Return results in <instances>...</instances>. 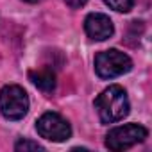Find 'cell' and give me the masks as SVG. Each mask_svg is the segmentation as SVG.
<instances>
[{
  "mask_svg": "<svg viewBox=\"0 0 152 152\" xmlns=\"http://www.w3.org/2000/svg\"><path fill=\"white\" fill-rule=\"evenodd\" d=\"M95 109L102 124H115L129 115V99L122 86H109L95 99Z\"/></svg>",
  "mask_w": 152,
  "mask_h": 152,
  "instance_id": "obj_1",
  "label": "cell"
},
{
  "mask_svg": "<svg viewBox=\"0 0 152 152\" xmlns=\"http://www.w3.org/2000/svg\"><path fill=\"white\" fill-rule=\"evenodd\" d=\"M132 68V61L127 54L111 48L95 56V72L100 79H115Z\"/></svg>",
  "mask_w": 152,
  "mask_h": 152,
  "instance_id": "obj_2",
  "label": "cell"
},
{
  "mask_svg": "<svg viewBox=\"0 0 152 152\" xmlns=\"http://www.w3.org/2000/svg\"><path fill=\"white\" fill-rule=\"evenodd\" d=\"M29 111V97L22 86L9 84L0 90V113L6 120H22Z\"/></svg>",
  "mask_w": 152,
  "mask_h": 152,
  "instance_id": "obj_3",
  "label": "cell"
},
{
  "mask_svg": "<svg viewBox=\"0 0 152 152\" xmlns=\"http://www.w3.org/2000/svg\"><path fill=\"white\" fill-rule=\"evenodd\" d=\"M147 129L143 125L138 124H127V125H120L115 127L107 132L106 136V147L109 150L120 152V150H127L141 141H145L147 138Z\"/></svg>",
  "mask_w": 152,
  "mask_h": 152,
  "instance_id": "obj_4",
  "label": "cell"
},
{
  "mask_svg": "<svg viewBox=\"0 0 152 152\" xmlns=\"http://www.w3.org/2000/svg\"><path fill=\"white\" fill-rule=\"evenodd\" d=\"M38 134L48 141H66L72 136L70 124L57 113H45L36 122Z\"/></svg>",
  "mask_w": 152,
  "mask_h": 152,
  "instance_id": "obj_5",
  "label": "cell"
},
{
  "mask_svg": "<svg viewBox=\"0 0 152 152\" xmlns=\"http://www.w3.org/2000/svg\"><path fill=\"white\" fill-rule=\"evenodd\" d=\"M84 31L91 39L104 41V39L113 36L115 27H113V22L109 16H106L102 13H91L84 20Z\"/></svg>",
  "mask_w": 152,
  "mask_h": 152,
  "instance_id": "obj_6",
  "label": "cell"
},
{
  "mask_svg": "<svg viewBox=\"0 0 152 152\" xmlns=\"http://www.w3.org/2000/svg\"><path fill=\"white\" fill-rule=\"evenodd\" d=\"M31 83L41 90L43 93H52L56 90V75L50 68H39V70H31L29 72Z\"/></svg>",
  "mask_w": 152,
  "mask_h": 152,
  "instance_id": "obj_7",
  "label": "cell"
},
{
  "mask_svg": "<svg viewBox=\"0 0 152 152\" xmlns=\"http://www.w3.org/2000/svg\"><path fill=\"white\" fill-rule=\"evenodd\" d=\"M104 2L118 13H129L134 6V0H104Z\"/></svg>",
  "mask_w": 152,
  "mask_h": 152,
  "instance_id": "obj_8",
  "label": "cell"
},
{
  "mask_svg": "<svg viewBox=\"0 0 152 152\" xmlns=\"http://www.w3.org/2000/svg\"><path fill=\"white\" fill-rule=\"evenodd\" d=\"M15 148H16L18 152H27V150H45L38 141H31V140H20V141L15 145Z\"/></svg>",
  "mask_w": 152,
  "mask_h": 152,
  "instance_id": "obj_9",
  "label": "cell"
},
{
  "mask_svg": "<svg viewBox=\"0 0 152 152\" xmlns=\"http://www.w3.org/2000/svg\"><path fill=\"white\" fill-rule=\"evenodd\" d=\"M64 2L70 6V7H73V9H77V7H83L88 0H64Z\"/></svg>",
  "mask_w": 152,
  "mask_h": 152,
  "instance_id": "obj_10",
  "label": "cell"
},
{
  "mask_svg": "<svg viewBox=\"0 0 152 152\" xmlns=\"http://www.w3.org/2000/svg\"><path fill=\"white\" fill-rule=\"evenodd\" d=\"M25 2H29V4H38V2H41V0H25Z\"/></svg>",
  "mask_w": 152,
  "mask_h": 152,
  "instance_id": "obj_11",
  "label": "cell"
}]
</instances>
